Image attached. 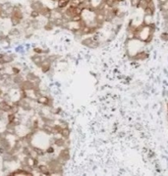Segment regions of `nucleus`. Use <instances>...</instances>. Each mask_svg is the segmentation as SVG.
<instances>
[{"instance_id":"13","label":"nucleus","mask_w":168,"mask_h":176,"mask_svg":"<svg viewBox=\"0 0 168 176\" xmlns=\"http://www.w3.org/2000/svg\"><path fill=\"white\" fill-rule=\"evenodd\" d=\"M47 101H48V99H47L46 97H43V98H41V99H40V102H41V103H43V104H46V103H47Z\"/></svg>"},{"instance_id":"11","label":"nucleus","mask_w":168,"mask_h":176,"mask_svg":"<svg viewBox=\"0 0 168 176\" xmlns=\"http://www.w3.org/2000/svg\"><path fill=\"white\" fill-rule=\"evenodd\" d=\"M39 11L34 10V11L32 12V14H31V17H32V18H36V17H39Z\"/></svg>"},{"instance_id":"20","label":"nucleus","mask_w":168,"mask_h":176,"mask_svg":"<svg viewBox=\"0 0 168 176\" xmlns=\"http://www.w3.org/2000/svg\"><path fill=\"white\" fill-rule=\"evenodd\" d=\"M167 109H168V104H167Z\"/></svg>"},{"instance_id":"12","label":"nucleus","mask_w":168,"mask_h":176,"mask_svg":"<svg viewBox=\"0 0 168 176\" xmlns=\"http://www.w3.org/2000/svg\"><path fill=\"white\" fill-rule=\"evenodd\" d=\"M147 6H148V7H151V9L155 10V4H154V2H153V1H151V3H148V4H147Z\"/></svg>"},{"instance_id":"14","label":"nucleus","mask_w":168,"mask_h":176,"mask_svg":"<svg viewBox=\"0 0 168 176\" xmlns=\"http://www.w3.org/2000/svg\"><path fill=\"white\" fill-rule=\"evenodd\" d=\"M14 118H15V116H13V115H10V116H9V121H10V122H11V121L13 120Z\"/></svg>"},{"instance_id":"15","label":"nucleus","mask_w":168,"mask_h":176,"mask_svg":"<svg viewBox=\"0 0 168 176\" xmlns=\"http://www.w3.org/2000/svg\"><path fill=\"white\" fill-rule=\"evenodd\" d=\"M53 151H54V150H53V148H51V147L47 150V152H48V153H53Z\"/></svg>"},{"instance_id":"4","label":"nucleus","mask_w":168,"mask_h":176,"mask_svg":"<svg viewBox=\"0 0 168 176\" xmlns=\"http://www.w3.org/2000/svg\"><path fill=\"white\" fill-rule=\"evenodd\" d=\"M0 109H1L2 111L7 112V111L11 110V107L7 104V103H5V102H2V103H0Z\"/></svg>"},{"instance_id":"16","label":"nucleus","mask_w":168,"mask_h":176,"mask_svg":"<svg viewBox=\"0 0 168 176\" xmlns=\"http://www.w3.org/2000/svg\"><path fill=\"white\" fill-rule=\"evenodd\" d=\"M117 1L119 2V3H120V4H121V3H122V2H124L125 0H117Z\"/></svg>"},{"instance_id":"1","label":"nucleus","mask_w":168,"mask_h":176,"mask_svg":"<svg viewBox=\"0 0 168 176\" xmlns=\"http://www.w3.org/2000/svg\"><path fill=\"white\" fill-rule=\"evenodd\" d=\"M71 0H58V9H66L69 4H70Z\"/></svg>"},{"instance_id":"9","label":"nucleus","mask_w":168,"mask_h":176,"mask_svg":"<svg viewBox=\"0 0 168 176\" xmlns=\"http://www.w3.org/2000/svg\"><path fill=\"white\" fill-rule=\"evenodd\" d=\"M61 134H62V136H64V137H68V136L70 135V130H69L68 128H64V129H62Z\"/></svg>"},{"instance_id":"18","label":"nucleus","mask_w":168,"mask_h":176,"mask_svg":"<svg viewBox=\"0 0 168 176\" xmlns=\"http://www.w3.org/2000/svg\"><path fill=\"white\" fill-rule=\"evenodd\" d=\"M102 1H104V2H105V1H107V0H102Z\"/></svg>"},{"instance_id":"10","label":"nucleus","mask_w":168,"mask_h":176,"mask_svg":"<svg viewBox=\"0 0 168 176\" xmlns=\"http://www.w3.org/2000/svg\"><path fill=\"white\" fill-rule=\"evenodd\" d=\"M160 38L162 39L163 41H168V32L167 31L161 33V34H160Z\"/></svg>"},{"instance_id":"3","label":"nucleus","mask_w":168,"mask_h":176,"mask_svg":"<svg viewBox=\"0 0 168 176\" xmlns=\"http://www.w3.org/2000/svg\"><path fill=\"white\" fill-rule=\"evenodd\" d=\"M154 11L155 10H153V9H151V7H146V9L144 10V13H145V15H146V16H151L153 17V15H154Z\"/></svg>"},{"instance_id":"6","label":"nucleus","mask_w":168,"mask_h":176,"mask_svg":"<svg viewBox=\"0 0 168 176\" xmlns=\"http://www.w3.org/2000/svg\"><path fill=\"white\" fill-rule=\"evenodd\" d=\"M141 0H130V4L133 8H139Z\"/></svg>"},{"instance_id":"8","label":"nucleus","mask_w":168,"mask_h":176,"mask_svg":"<svg viewBox=\"0 0 168 176\" xmlns=\"http://www.w3.org/2000/svg\"><path fill=\"white\" fill-rule=\"evenodd\" d=\"M146 7H147V2H146V0H141L140 6H139V8H142L143 10H145Z\"/></svg>"},{"instance_id":"5","label":"nucleus","mask_w":168,"mask_h":176,"mask_svg":"<svg viewBox=\"0 0 168 176\" xmlns=\"http://www.w3.org/2000/svg\"><path fill=\"white\" fill-rule=\"evenodd\" d=\"M82 20H83L82 15H75V16H73L71 18V21L74 23H80L82 22Z\"/></svg>"},{"instance_id":"19","label":"nucleus","mask_w":168,"mask_h":176,"mask_svg":"<svg viewBox=\"0 0 168 176\" xmlns=\"http://www.w3.org/2000/svg\"><path fill=\"white\" fill-rule=\"evenodd\" d=\"M0 14H1V9H0Z\"/></svg>"},{"instance_id":"2","label":"nucleus","mask_w":168,"mask_h":176,"mask_svg":"<svg viewBox=\"0 0 168 176\" xmlns=\"http://www.w3.org/2000/svg\"><path fill=\"white\" fill-rule=\"evenodd\" d=\"M147 57H148L147 53H146V52H141V53H138L137 55H135L133 57V59H135V60L137 61H143L145 60V59H146Z\"/></svg>"},{"instance_id":"7","label":"nucleus","mask_w":168,"mask_h":176,"mask_svg":"<svg viewBox=\"0 0 168 176\" xmlns=\"http://www.w3.org/2000/svg\"><path fill=\"white\" fill-rule=\"evenodd\" d=\"M39 169L41 171L42 173H44V174H49V172H48V169H47L46 165H39Z\"/></svg>"},{"instance_id":"17","label":"nucleus","mask_w":168,"mask_h":176,"mask_svg":"<svg viewBox=\"0 0 168 176\" xmlns=\"http://www.w3.org/2000/svg\"><path fill=\"white\" fill-rule=\"evenodd\" d=\"M146 2H147V4H148V3H151V1H153V0H146Z\"/></svg>"}]
</instances>
